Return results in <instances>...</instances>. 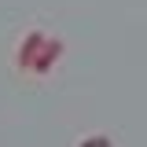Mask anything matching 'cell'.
I'll return each instance as SVG.
<instances>
[{"mask_svg": "<svg viewBox=\"0 0 147 147\" xmlns=\"http://www.w3.org/2000/svg\"><path fill=\"white\" fill-rule=\"evenodd\" d=\"M44 40H48V37L40 33V30L26 33V40L18 44V55H15L18 70H33V63H37V55H40V48H44Z\"/></svg>", "mask_w": 147, "mask_h": 147, "instance_id": "1", "label": "cell"}, {"mask_svg": "<svg viewBox=\"0 0 147 147\" xmlns=\"http://www.w3.org/2000/svg\"><path fill=\"white\" fill-rule=\"evenodd\" d=\"M59 55H63V40H59V37H48L44 48H40V55H37V63H33V74H48Z\"/></svg>", "mask_w": 147, "mask_h": 147, "instance_id": "2", "label": "cell"}, {"mask_svg": "<svg viewBox=\"0 0 147 147\" xmlns=\"http://www.w3.org/2000/svg\"><path fill=\"white\" fill-rule=\"evenodd\" d=\"M77 147H114V140L110 136H85Z\"/></svg>", "mask_w": 147, "mask_h": 147, "instance_id": "3", "label": "cell"}]
</instances>
